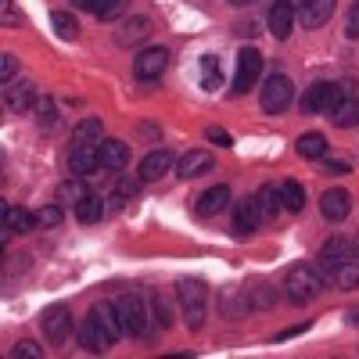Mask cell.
I'll return each mask as SVG.
<instances>
[{"mask_svg": "<svg viewBox=\"0 0 359 359\" xmlns=\"http://www.w3.org/2000/svg\"><path fill=\"white\" fill-rule=\"evenodd\" d=\"M40 126H54V101L50 97L40 101Z\"/></svg>", "mask_w": 359, "mask_h": 359, "instance_id": "42", "label": "cell"}, {"mask_svg": "<svg viewBox=\"0 0 359 359\" xmlns=\"http://www.w3.org/2000/svg\"><path fill=\"white\" fill-rule=\"evenodd\" d=\"M140 184H144L140 176H123V180L115 184V201H118V205H123V201H133L137 191H140Z\"/></svg>", "mask_w": 359, "mask_h": 359, "instance_id": "35", "label": "cell"}, {"mask_svg": "<svg viewBox=\"0 0 359 359\" xmlns=\"http://www.w3.org/2000/svg\"><path fill=\"white\" fill-rule=\"evenodd\" d=\"M15 359H43V348L36 341H18L15 345Z\"/></svg>", "mask_w": 359, "mask_h": 359, "instance_id": "39", "label": "cell"}, {"mask_svg": "<svg viewBox=\"0 0 359 359\" xmlns=\"http://www.w3.org/2000/svg\"><path fill=\"white\" fill-rule=\"evenodd\" d=\"M230 187L226 184H216V187H208L201 198H198V205H194V212L201 216V219H212V216H219L223 212V208L230 205Z\"/></svg>", "mask_w": 359, "mask_h": 359, "instance_id": "15", "label": "cell"}, {"mask_svg": "<svg viewBox=\"0 0 359 359\" xmlns=\"http://www.w3.org/2000/svg\"><path fill=\"white\" fill-rule=\"evenodd\" d=\"M76 338H79V345H83L86 352H108V348L115 345V338L104 331L94 316H86V320L76 327Z\"/></svg>", "mask_w": 359, "mask_h": 359, "instance_id": "10", "label": "cell"}, {"mask_svg": "<svg viewBox=\"0 0 359 359\" xmlns=\"http://www.w3.org/2000/svg\"><path fill=\"white\" fill-rule=\"evenodd\" d=\"M345 94H348V83H313V86H306V94H302V111L306 115L334 111Z\"/></svg>", "mask_w": 359, "mask_h": 359, "instance_id": "2", "label": "cell"}, {"mask_svg": "<svg viewBox=\"0 0 359 359\" xmlns=\"http://www.w3.org/2000/svg\"><path fill=\"white\" fill-rule=\"evenodd\" d=\"M97 158H101V169H108V172H123V169L130 165V144L108 137V140L97 144Z\"/></svg>", "mask_w": 359, "mask_h": 359, "instance_id": "11", "label": "cell"}, {"mask_svg": "<svg viewBox=\"0 0 359 359\" xmlns=\"http://www.w3.org/2000/svg\"><path fill=\"white\" fill-rule=\"evenodd\" d=\"M115 309H118V320H123V331L130 338H144L147 334V309H144V298L140 294H118L115 298Z\"/></svg>", "mask_w": 359, "mask_h": 359, "instance_id": "3", "label": "cell"}, {"mask_svg": "<svg viewBox=\"0 0 359 359\" xmlns=\"http://www.w3.org/2000/svg\"><path fill=\"white\" fill-rule=\"evenodd\" d=\"M259 76H262V54L255 50V47H245L241 54H237V76H233V94L241 97V94H248V90L259 83Z\"/></svg>", "mask_w": 359, "mask_h": 359, "instance_id": "6", "label": "cell"}, {"mask_svg": "<svg viewBox=\"0 0 359 359\" xmlns=\"http://www.w3.org/2000/svg\"><path fill=\"white\" fill-rule=\"evenodd\" d=\"M233 8H245V4H255V0H230Z\"/></svg>", "mask_w": 359, "mask_h": 359, "instance_id": "49", "label": "cell"}, {"mask_svg": "<svg viewBox=\"0 0 359 359\" xmlns=\"http://www.w3.org/2000/svg\"><path fill=\"white\" fill-rule=\"evenodd\" d=\"M69 169H72V176H90L94 169H101L97 144H76L72 155H69Z\"/></svg>", "mask_w": 359, "mask_h": 359, "instance_id": "18", "label": "cell"}, {"mask_svg": "<svg viewBox=\"0 0 359 359\" xmlns=\"http://www.w3.org/2000/svg\"><path fill=\"white\" fill-rule=\"evenodd\" d=\"M50 25L57 29V36H62V40H76V33H79V22L69 11H54L50 15Z\"/></svg>", "mask_w": 359, "mask_h": 359, "instance_id": "32", "label": "cell"}, {"mask_svg": "<svg viewBox=\"0 0 359 359\" xmlns=\"http://www.w3.org/2000/svg\"><path fill=\"white\" fill-rule=\"evenodd\" d=\"M86 194H90V187L83 184V176H72L65 184H57V201H65V205H79Z\"/></svg>", "mask_w": 359, "mask_h": 359, "instance_id": "31", "label": "cell"}, {"mask_svg": "<svg viewBox=\"0 0 359 359\" xmlns=\"http://www.w3.org/2000/svg\"><path fill=\"white\" fill-rule=\"evenodd\" d=\"M352 259H359V255H355V245L348 237H331V241H323V248H320V269L323 273H338V269Z\"/></svg>", "mask_w": 359, "mask_h": 359, "instance_id": "8", "label": "cell"}, {"mask_svg": "<svg viewBox=\"0 0 359 359\" xmlns=\"http://www.w3.org/2000/svg\"><path fill=\"white\" fill-rule=\"evenodd\" d=\"M62 219H65V212H62V208H57V205H47V208H40V212H36V223L40 226H62Z\"/></svg>", "mask_w": 359, "mask_h": 359, "instance_id": "37", "label": "cell"}, {"mask_svg": "<svg viewBox=\"0 0 359 359\" xmlns=\"http://www.w3.org/2000/svg\"><path fill=\"white\" fill-rule=\"evenodd\" d=\"M252 306H255V309H273V306H277V291H269L266 284L252 287Z\"/></svg>", "mask_w": 359, "mask_h": 359, "instance_id": "36", "label": "cell"}, {"mask_svg": "<svg viewBox=\"0 0 359 359\" xmlns=\"http://www.w3.org/2000/svg\"><path fill=\"white\" fill-rule=\"evenodd\" d=\"M76 219H79V223H101V219H104V201H101V194H86V198L76 205Z\"/></svg>", "mask_w": 359, "mask_h": 359, "instance_id": "28", "label": "cell"}, {"mask_svg": "<svg viewBox=\"0 0 359 359\" xmlns=\"http://www.w3.org/2000/svg\"><path fill=\"white\" fill-rule=\"evenodd\" d=\"M259 223H262V216H259L255 198H245V201H237V205H233V230L241 233V237L255 233V230H259Z\"/></svg>", "mask_w": 359, "mask_h": 359, "instance_id": "17", "label": "cell"}, {"mask_svg": "<svg viewBox=\"0 0 359 359\" xmlns=\"http://www.w3.org/2000/svg\"><path fill=\"white\" fill-rule=\"evenodd\" d=\"M352 323H359V313H352Z\"/></svg>", "mask_w": 359, "mask_h": 359, "instance_id": "50", "label": "cell"}, {"mask_svg": "<svg viewBox=\"0 0 359 359\" xmlns=\"http://www.w3.org/2000/svg\"><path fill=\"white\" fill-rule=\"evenodd\" d=\"M0 212H4V241L11 237V230H15V233H33V230L40 226V223H36V212H29V208L4 205Z\"/></svg>", "mask_w": 359, "mask_h": 359, "instance_id": "16", "label": "cell"}, {"mask_svg": "<svg viewBox=\"0 0 359 359\" xmlns=\"http://www.w3.org/2000/svg\"><path fill=\"white\" fill-rule=\"evenodd\" d=\"M338 11V0H309L302 8V29H320L331 22V15Z\"/></svg>", "mask_w": 359, "mask_h": 359, "instance_id": "22", "label": "cell"}, {"mask_svg": "<svg viewBox=\"0 0 359 359\" xmlns=\"http://www.w3.org/2000/svg\"><path fill=\"white\" fill-rule=\"evenodd\" d=\"M90 316H94L101 327H104V331L118 341V338H123L126 331H123V320H118V309H115V302H97L94 306V313H90Z\"/></svg>", "mask_w": 359, "mask_h": 359, "instance_id": "24", "label": "cell"}, {"mask_svg": "<svg viewBox=\"0 0 359 359\" xmlns=\"http://www.w3.org/2000/svg\"><path fill=\"white\" fill-rule=\"evenodd\" d=\"M334 280H338V287L341 291H355L359 287V259H352V262H345L338 273H334Z\"/></svg>", "mask_w": 359, "mask_h": 359, "instance_id": "34", "label": "cell"}, {"mask_svg": "<svg viewBox=\"0 0 359 359\" xmlns=\"http://www.w3.org/2000/svg\"><path fill=\"white\" fill-rule=\"evenodd\" d=\"M169 169H172V155L165 151V147H158V151H151V155L140 162V172L137 176L144 180V184H155V180H162Z\"/></svg>", "mask_w": 359, "mask_h": 359, "instance_id": "20", "label": "cell"}, {"mask_svg": "<svg viewBox=\"0 0 359 359\" xmlns=\"http://www.w3.org/2000/svg\"><path fill=\"white\" fill-rule=\"evenodd\" d=\"M255 205H259V216H262V223H273V219L284 212L280 187H273V184H262V187H259V194H255Z\"/></svg>", "mask_w": 359, "mask_h": 359, "instance_id": "19", "label": "cell"}, {"mask_svg": "<svg viewBox=\"0 0 359 359\" xmlns=\"http://www.w3.org/2000/svg\"><path fill=\"white\" fill-rule=\"evenodd\" d=\"M155 320H158V327H172V313H169L165 298H155Z\"/></svg>", "mask_w": 359, "mask_h": 359, "instance_id": "41", "label": "cell"}, {"mask_svg": "<svg viewBox=\"0 0 359 359\" xmlns=\"http://www.w3.org/2000/svg\"><path fill=\"white\" fill-rule=\"evenodd\" d=\"M294 29V8L287 4V0H277L273 8H269V33H273L277 40H287Z\"/></svg>", "mask_w": 359, "mask_h": 359, "instance_id": "21", "label": "cell"}, {"mask_svg": "<svg viewBox=\"0 0 359 359\" xmlns=\"http://www.w3.org/2000/svg\"><path fill=\"white\" fill-rule=\"evenodd\" d=\"M291 101H294V83H291L284 72H273V76L266 79V86H262V97H259L262 111H266V115H280Z\"/></svg>", "mask_w": 359, "mask_h": 359, "instance_id": "4", "label": "cell"}, {"mask_svg": "<svg viewBox=\"0 0 359 359\" xmlns=\"http://www.w3.org/2000/svg\"><path fill=\"white\" fill-rule=\"evenodd\" d=\"M72 140H76V144H101V140H104V126H101V118H83V123H76Z\"/></svg>", "mask_w": 359, "mask_h": 359, "instance_id": "30", "label": "cell"}, {"mask_svg": "<svg viewBox=\"0 0 359 359\" xmlns=\"http://www.w3.org/2000/svg\"><path fill=\"white\" fill-rule=\"evenodd\" d=\"M302 331H309V323H294V327H284V331L277 334V341H287V338H298Z\"/></svg>", "mask_w": 359, "mask_h": 359, "instance_id": "43", "label": "cell"}, {"mask_svg": "<svg viewBox=\"0 0 359 359\" xmlns=\"http://www.w3.org/2000/svg\"><path fill=\"white\" fill-rule=\"evenodd\" d=\"M15 72H18V57L15 54H0V79H4V86L15 83Z\"/></svg>", "mask_w": 359, "mask_h": 359, "instance_id": "38", "label": "cell"}, {"mask_svg": "<svg viewBox=\"0 0 359 359\" xmlns=\"http://www.w3.org/2000/svg\"><path fill=\"white\" fill-rule=\"evenodd\" d=\"M205 137L212 140L216 147H233V137H230L226 130H219V126H208V130H205Z\"/></svg>", "mask_w": 359, "mask_h": 359, "instance_id": "40", "label": "cell"}, {"mask_svg": "<svg viewBox=\"0 0 359 359\" xmlns=\"http://www.w3.org/2000/svg\"><path fill=\"white\" fill-rule=\"evenodd\" d=\"M320 212H323L327 223H341V219L352 212V194L341 191V187L323 191V198H320Z\"/></svg>", "mask_w": 359, "mask_h": 359, "instance_id": "12", "label": "cell"}, {"mask_svg": "<svg viewBox=\"0 0 359 359\" xmlns=\"http://www.w3.org/2000/svg\"><path fill=\"white\" fill-rule=\"evenodd\" d=\"M219 86V62L212 54H205L201 57V90H208V94H212V90Z\"/></svg>", "mask_w": 359, "mask_h": 359, "instance_id": "33", "label": "cell"}, {"mask_svg": "<svg viewBox=\"0 0 359 359\" xmlns=\"http://www.w3.org/2000/svg\"><path fill=\"white\" fill-rule=\"evenodd\" d=\"M212 155L208 151H187L184 158H180V165H176V176L180 180H194V176H201V172H212Z\"/></svg>", "mask_w": 359, "mask_h": 359, "instance_id": "23", "label": "cell"}, {"mask_svg": "<svg viewBox=\"0 0 359 359\" xmlns=\"http://www.w3.org/2000/svg\"><path fill=\"white\" fill-rule=\"evenodd\" d=\"M205 284L201 280H180V302H184V316L191 331H201L205 323Z\"/></svg>", "mask_w": 359, "mask_h": 359, "instance_id": "5", "label": "cell"}, {"mask_svg": "<svg viewBox=\"0 0 359 359\" xmlns=\"http://www.w3.org/2000/svg\"><path fill=\"white\" fill-rule=\"evenodd\" d=\"M79 8H86L90 15H97L101 22H111L126 11V0H79Z\"/></svg>", "mask_w": 359, "mask_h": 359, "instance_id": "26", "label": "cell"}, {"mask_svg": "<svg viewBox=\"0 0 359 359\" xmlns=\"http://www.w3.org/2000/svg\"><path fill=\"white\" fill-rule=\"evenodd\" d=\"M280 201H284V212H302L306 208V187L298 180H284L280 184Z\"/></svg>", "mask_w": 359, "mask_h": 359, "instance_id": "27", "label": "cell"}, {"mask_svg": "<svg viewBox=\"0 0 359 359\" xmlns=\"http://www.w3.org/2000/svg\"><path fill=\"white\" fill-rule=\"evenodd\" d=\"M294 147H298V155H302V158L316 162V158L327 155V137H323V133H306V137H298Z\"/></svg>", "mask_w": 359, "mask_h": 359, "instance_id": "29", "label": "cell"}, {"mask_svg": "<svg viewBox=\"0 0 359 359\" xmlns=\"http://www.w3.org/2000/svg\"><path fill=\"white\" fill-rule=\"evenodd\" d=\"M287 4H291V8H294V11H302V8H306V4H309V0H287Z\"/></svg>", "mask_w": 359, "mask_h": 359, "instance_id": "48", "label": "cell"}, {"mask_svg": "<svg viewBox=\"0 0 359 359\" xmlns=\"http://www.w3.org/2000/svg\"><path fill=\"white\" fill-rule=\"evenodd\" d=\"M40 327H43V338H47L50 345L69 341V334H72V309H69V306H50V309L40 316Z\"/></svg>", "mask_w": 359, "mask_h": 359, "instance_id": "7", "label": "cell"}, {"mask_svg": "<svg viewBox=\"0 0 359 359\" xmlns=\"http://www.w3.org/2000/svg\"><path fill=\"white\" fill-rule=\"evenodd\" d=\"M284 294L291 306H309L316 294H323V277L313 266H291L284 277Z\"/></svg>", "mask_w": 359, "mask_h": 359, "instance_id": "1", "label": "cell"}, {"mask_svg": "<svg viewBox=\"0 0 359 359\" xmlns=\"http://www.w3.org/2000/svg\"><path fill=\"white\" fill-rule=\"evenodd\" d=\"M165 65H169V50L165 47H144L133 57V76L140 83H151V79H158L165 72Z\"/></svg>", "mask_w": 359, "mask_h": 359, "instance_id": "9", "label": "cell"}, {"mask_svg": "<svg viewBox=\"0 0 359 359\" xmlns=\"http://www.w3.org/2000/svg\"><path fill=\"white\" fill-rule=\"evenodd\" d=\"M147 36H151V18H147V15H133V18H126L123 25H118L115 43H118V47H137V43H144Z\"/></svg>", "mask_w": 359, "mask_h": 359, "instance_id": "13", "label": "cell"}, {"mask_svg": "<svg viewBox=\"0 0 359 359\" xmlns=\"http://www.w3.org/2000/svg\"><path fill=\"white\" fill-rule=\"evenodd\" d=\"M237 33H241V36H255L259 25H255V22H245V25H237Z\"/></svg>", "mask_w": 359, "mask_h": 359, "instance_id": "46", "label": "cell"}, {"mask_svg": "<svg viewBox=\"0 0 359 359\" xmlns=\"http://www.w3.org/2000/svg\"><path fill=\"white\" fill-rule=\"evenodd\" d=\"M331 123L338 126V130H352V126H359V97H341V104L331 111Z\"/></svg>", "mask_w": 359, "mask_h": 359, "instance_id": "25", "label": "cell"}, {"mask_svg": "<svg viewBox=\"0 0 359 359\" xmlns=\"http://www.w3.org/2000/svg\"><path fill=\"white\" fill-rule=\"evenodd\" d=\"M0 8H4V22L11 25V22H15V11H11V0H0Z\"/></svg>", "mask_w": 359, "mask_h": 359, "instance_id": "47", "label": "cell"}, {"mask_svg": "<svg viewBox=\"0 0 359 359\" xmlns=\"http://www.w3.org/2000/svg\"><path fill=\"white\" fill-rule=\"evenodd\" d=\"M345 33H348V36H352V40H355V36H359V4H355V8H352V11H348V29H345Z\"/></svg>", "mask_w": 359, "mask_h": 359, "instance_id": "44", "label": "cell"}, {"mask_svg": "<svg viewBox=\"0 0 359 359\" xmlns=\"http://www.w3.org/2000/svg\"><path fill=\"white\" fill-rule=\"evenodd\" d=\"M4 104L11 111H29L36 104V83L33 79H18V83H8L4 86Z\"/></svg>", "mask_w": 359, "mask_h": 359, "instance_id": "14", "label": "cell"}, {"mask_svg": "<svg viewBox=\"0 0 359 359\" xmlns=\"http://www.w3.org/2000/svg\"><path fill=\"white\" fill-rule=\"evenodd\" d=\"M323 172H331V176H345L348 172V162H327Z\"/></svg>", "mask_w": 359, "mask_h": 359, "instance_id": "45", "label": "cell"}]
</instances>
